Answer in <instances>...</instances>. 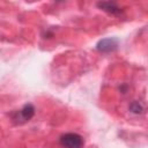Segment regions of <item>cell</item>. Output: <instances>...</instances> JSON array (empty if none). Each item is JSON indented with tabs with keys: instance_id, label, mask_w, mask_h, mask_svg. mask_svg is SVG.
I'll list each match as a JSON object with an SVG mask.
<instances>
[{
	"instance_id": "obj_1",
	"label": "cell",
	"mask_w": 148,
	"mask_h": 148,
	"mask_svg": "<svg viewBox=\"0 0 148 148\" xmlns=\"http://www.w3.org/2000/svg\"><path fill=\"white\" fill-rule=\"evenodd\" d=\"M34 116H35V106L28 103V104H24L20 110L14 111L10 114V118L15 125H22L29 121Z\"/></svg>"
},
{
	"instance_id": "obj_2",
	"label": "cell",
	"mask_w": 148,
	"mask_h": 148,
	"mask_svg": "<svg viewBox=\"0 0 148 148\" xmlns=\"http://www.w3.org/2000/svg\"><path fill=\"white\" fill-rule=\"evenodd\" d=\"M60 145L64 148H83V138L77 133H65L59 139Z\"/></svg>"
},
{
	"instance_id": "obj_3",
	"label": "cell",
	"mask_w": 148,
	"mask_h": 148,
	"mask_svg": "<svg viewBox=\"0 0 148 148\" xmlns=\"http://www.w3.org/2000/svg\"><path fill=\"white\" fill-rule=\"evenodd\" d=\"M118 45H119V42L116 37H108V38H103L97 42L96 50L102 53H110V52L116 51L118 49Z\"/></svg>"
},
{
	"instance_id": "obj_4",
	"label": "cell",
	"mask_w": 148,
	"mask_h": 148,
	"mask_svg": "<svg viewBox=\"0 0 148 148\" xmlns=\"http://www.w3.org/2000/svg\"><path fill=\"white\" fill-rule=\"evenodd\" d=\"M97 7L113 16H120L123 14V9L114 1H99L97 2Z\"/></svg>"
},
{
	"instance_id": "obj_5",
	"label": "cell",
	"mask_w": 148,
	"mask_h": 148,
	"mask_svg": "<svg viewBox=\"0 0 148 148\" xmlns=\"http://www.w3.org/2000/svg\"><path fill=\"white\" fill-rule=\"evenodd\" d=\"M128 110H130L132 113H134V114H141V113L143 112V106H142V104H141L140 102L133 101V102H131V104L128 105Z\"/></svg>"
}]
</instances>
